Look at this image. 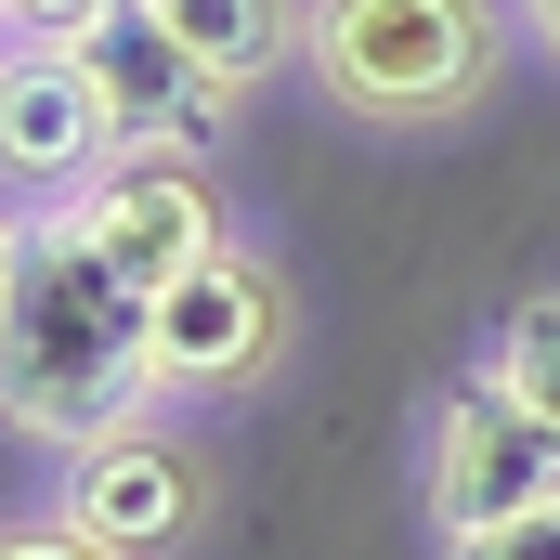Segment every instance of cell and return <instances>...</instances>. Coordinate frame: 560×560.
Instances as JSON below:
<instances>
[{"mask_svg":"<svg viewBox=\"0 0 560 560\" xmlns=\"http://www.w3.org/2000/svg\"><path fill=\"white\" fill-rule=\"evenodd\" d=\"M118 156H131V131L66 39H0V183L13 196H79Z\"/></svg>","mask_w":560,"mask_h":560,"instance_id":"7","label":"cell"},{"mask_svg":"<svg viewBox=\"0 0 560 560\" xmlns=\"http://www.w3.org/2000/svg\"><path fill=\"white\" fill-rule=\"evenodd\" d=\"M287 352V275L261 248H222L143 313V392L183 405V392H248L261 365Z\"/></svg>","mask_w":560,"mask_h":560,"instance_id":"3","label":"cell"},{"mask_svg":"<svg viewBox=\"0 0 560 560\" xmlns=\"http://www.w3.org/2000/svg\"><path fill=\"white\" fill-rule=\"evenodd\" d=\"M0 560H105V548H92L79 522H52V509H39V522H0Z\"/></svg>","mask_w":560,"mask_h":560,"instance_id":"12","label":"cell"},{"mask_svg":"<svg viewBox=\"0 0 560 560\" xmlns=\"http://www.w3.org/2000/svg\"><path fill=\"white\" fill-rule=\"evenodd\" d=\"M443 560H560V509H522V522H482V535H443Z\"/></svg>","mask_w":560,"mask_h":560,"instance_id":"11","label":"cell"},{"mask_svg":"<svg viewBox=\"0 0 560 560\" xmlns=\"http://www.w3.org/2000/svg\"><path fill=\"white\" fill-rule=\"evenodd\" d=\"M92 13H105V0H13V13H0V39H79Z\"/></svg>","mask_w":560,"mask_h":560,"instance_id":"13","label":"cell"},{"mask_svg":"<svg viewBox=\"0 0 560 560\" xmlns=\"http://www.w3.org/2000/svg\"><path fill=\"white\" fill-rule=\"evenodd\" d=\"M66 52L105 79V105H118V131H131V143H196V156H209V143L235 131V92H222V79H196V66H183V39H170L143 0H105Z\"/></svg>","mask_w":560,"mask_h":560,"instance_id":"8","label":"cell"},{"mask_svg":"<svg viewBox=\"0 0 560 560\" xmlns=\"http://www.w3.org/2000/svg\"><path fill=\"white\" fill-rule=\"evenodd\" d=\"M522 26H535V52L560 66V0H522Z\"/></svg>","mask_w":560,"mask_h":560,"instance_id":"14","label":"cell"},{"mask_svg":"<svg viewBox=\"0 0 560 560\" xmlns=\"http://www.w3.org/2000/svg\"><path fill=\"white\" fill-rule=\"evenodd\" d=\"M482 378H495V392H522L535 418H560V287H535V300H509V313H495Z\"/></svg>","mask_w":560,"mask_h":560,"instance_id":"10","label":"cell"},{"mask_svg":"<svg viewBox=\"0 0 560 560\" xmlns=\"http://www.w3.org/2000/svg\"><path fill=\"white\" fill-rule=\"evenodd\" d=\"M0 13H13V0H0Z\"/></svg>","mask_w":560,"mask_h":560,"instance_id":"16","label":"cell"},{"mask_svg":"<svg viewBox=\"0 0 560 560\" xmlns=\"http://www.w3.org/2000/svg\"><path fill=\"white\" fill-rule=\"evenodd\" d=\"M509 66V13L495 0H313L300 13V79L339 118L378 131H443L495 92Z\"/></svg>","mask_w":560,"mask_h":560,"instance_id":"2","label":"cell"},{"mask_svg":"<svg viewBox=\"0 0 560 560\" xmlns=\"http://www.w3.org/2000/svg\"><path fill=\"white\" fill-rule=\"evenodd\" d=\"M430 522L443 535H482V522H522V509H560V418H535L522 392L469 378L443 418H430V469H418Z\"/></svg>","mask_w":560,"mask_h":560,"instance_id":"5","label":"cell"},{"mask_svg":"<svg viewBox=\"0 0 560 560\" xmlns=\"http://www.w3.org/2000/svg\"><path fill=\"white\" fill-rule=\"evenodd\" d=\"M170 39H183V66L196 79H222V92H261L300 66V13L313 0H143Z\"/></svg>","mask_w":560,"mask_h":560,"instance_id":"9","label":"cell"},{"mask_svg":"<svg viewBox=\"0 0 560 560\" xmlns=\"http://www.w3.org/2000/svg\"><path fill=\"white\" fill-rule=\"evenodd\" d=\"M196 509H209V469H196L183 430H156V418L92 430L66 456V495H52V522H79L105 560H170L196 535Z\"/></svg>","mask_w":560,"mask_h":560,"instance_id":"6","label":"cell"},{"mask_svg":"<svg viewBox=\"0 0 560 560\" xmlns=\"http://www.w3.org/2000/svg\"><path fill=\"white\" fill-rule=\"evenodd\" d=\"M143 300L79 209H26L13 222V261H0V430L26 443H92V430L143 418Z\"/></svg>","mask_w":560,"mask_h":560,"instance_id":"1","label":"cell"},{"mask_svg":"<svg viewBox=\"0 0 560 560\" xmlns=\"http://www.w3.org/2000/svg\"><path fill=\"white\" fill-rule=\"evenodd\" d=\"M79 222H92V248H105L143 300H170L196 261L235 248V235H222V183H209L196 143H131L118 170H92V183H79Z\"/></svg>","mask_w":560,"mask_h":560,"instance_id":"4","label":"cell"},{"mask_svg":"<svg viewBox=\"0 0 560 560\" xmlns=\"http://www.w3.org/2000/svg\"><path fill=\"white\" fill-rule=\"evenodd\" d=\"M13 222H26V209H0V261H13Z\"/></svg>","mask_w":560,"mask_h":560,"instance_id":"15","label":"cell"}]
</instances>
